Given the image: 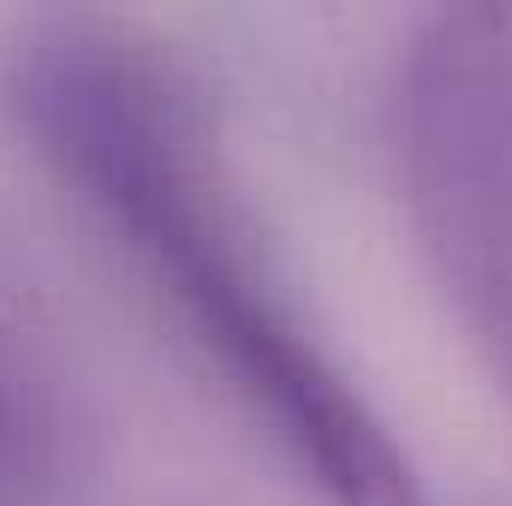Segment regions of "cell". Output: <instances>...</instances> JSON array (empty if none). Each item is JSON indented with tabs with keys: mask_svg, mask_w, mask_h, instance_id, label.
Returning <instances> with one entry per match:
<instances>
[{
	"mask_svg": "<svg viewBox=\"0 0 512 506\" xmlns=\"http://www.w3.org/2000/svg\"><path fill=\"white\" fill-rule=\"evenodd\" d=\"M24 114L328 501L423 506L411 459L364 393L292 322L227 203L203 179L173 102L137 66L96 54L90 42H66L30 66Z\"/></svg>",
	"mask_w": 512,
	"mask_h": 506,
	"instance_id": "cell-1",
	"label": "cell"
}]
</instances>
